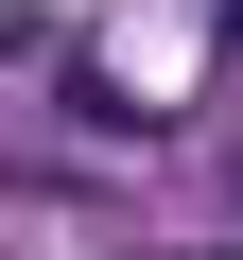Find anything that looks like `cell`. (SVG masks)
Masks as SVG:
<instances>
[{"mask_svg": "<svg viewBox=\"0 0 243 260\" xmlns=\"http://www.w3.org/2000/svg\"><path fill=\"white\" fill-rule=\"evenodd\" d=\"M208 52H226V70H243V0H226V35H208Z\"/></svg>", "mask_w": 243, "mask_h": 260, "instance_id": "6da1fadb", "label": "cell"}]
</instances>
